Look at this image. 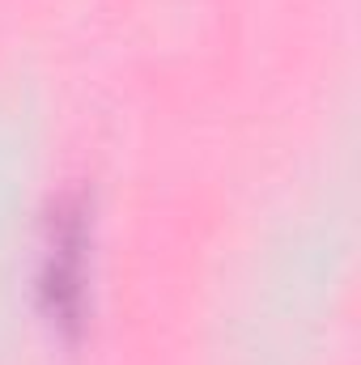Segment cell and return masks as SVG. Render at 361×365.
<instances>
[{"label":"cell","instance_id":"6da1fadb","mask_svg":"<svg viewBox=\"0 0 361 365\" xmlns=\"http://www.w3.org/2000/svg\"><path fill=\"white\" fill-rule=\"evenodd\" d=\"M86 251H90L86 208L77 200L56 204V212L47 221L39 293H43V310L64 331H77L81 314H86Z\"/></svg>","mask_w":361,"mask_h":365}]
</instances>
